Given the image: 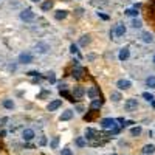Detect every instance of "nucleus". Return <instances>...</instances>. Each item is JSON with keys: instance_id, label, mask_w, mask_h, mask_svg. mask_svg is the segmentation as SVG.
I'll return each instance as SVG.
<instances>
[{"instance_id": "1", "label": "nucleus", "mask_w": 155, "mask_h": 155, "mask_svg": "<svg viewBox=\"0 0 155 155\" xmlns=\"http://www.w3.org/2000/svg\"><path fill=\"white\" fill-rule=\"evenodd\" d=\"M101 127L106 129V130H113V129H116V120L113 118H104L101 121Z\"/></svg>"}, {"instance_id": "2", "label": "nucleus", "mask_w": 155, "mask_h": 155, "mask_svg": "<svg viewBox=\"0 0 155 155\" xmlns=\"http://www.w3.org/2000/svg\"><path fill=\"white\" fill-rule=\"evenodd\" d=\"M34 17H36V14L33 12V9H30V8L23 9V11L20 12V19H22L23 22H31V20H34Z\"/></svg>"}, {"instance_id": "3", "label": "nucleus", "mask_w": 155, "mask_h": 155, "mask_svg": "<svg viewBox=\"0 0 155 155\" xmlns=\"http://www.w3.org/2000/svg\"><path fill=\"white\" fill-rule=\"evenodd\" d=\"M137 107H138V101H137V99H134V98L127 99V101H126V104H124V109H126L127 112L137 110Z\"/></svg>"}, {"instance_id": "4", "label": "nucleus", "mask_w": 155, "mask_h": 155, "mask_svg": "<svg viewBox=\"0 0 155 155\" xmlns=\"http://www.w3.org/2000/svg\"><path fill=\"white\" fill-rule=\"evenodd\" d=\"M19 62L20 64H31L33 62V54L31 53H20L19 54Z\"/></svg>"}, {"instance_id": "5", "label": "nucleus", "mask_w": 155, "mask_h": 155, "mask_svg": "<svg viewBox=\"0 0 155 155\" xmlns=\"http://www.w3.org/2000/svg\"><path fill=\"white\" fill-rule=\"evenodd\" d=\"M34 137H36V134H34L33 129H25V130L22 132V138H23L25 141H31Z\"/></svg>"}, {"instance_id": "6", "label": "nucleus", "mask_w": 155, "mask_h": 155, "mask_svg": "<svg viewBox=\"0 0 155 155\" xmlns=\"http://www.w3.org/2000/svg\"><path fill=\"white\" fill-rule=\"evenodd\" d=\"M130 81H127V79H120L118 82H116V87H118L120 90H127V88H130Z\"/></svg>"}, {"instance_id": "7", "label": "nucleus", "mask_w": 155, "mask_h": 155, "mask_svg": "<svg viewBox=\"0 0 155 155\" xmlns=\"http://www.w3.org/2000/svg\"><path fill=\"white\" fill-rule=\"evenodd\" d=\"M129 56H130V51H129V47H124V48H121L120 54H118L120 61H127V59H129Z\"/></svg>"}, {"instance_id": "8", "label": "nucleus", "mask_w": 155, "mask_h": 155, "mask_svg": "<svg viewBox=\"0 0 155 155\" xmlns=\"http://www.w3.org/2000/svg\"><path fill=\"white\" fill-rule=\"evenodd\" d=\"M84 93H85V92H84V88L79 87V85L73 88V96H74V99H81V98L84 96Z\"/></svg>"}, {"instance_id": "9", "label": "nucleus", "mask_w": 155, "mask_h": 155, "mask_svg": "<svg viewBox=\"0 0 155 155\" xmlns=\"http://www.w3.org/2000/svg\"><path fill=\"white\" fill-rule=\"evenodd\" d=\"M87 95L92 98V99H96V96H99V88L98 87H90L87 90Z\"/></svg>"}, {"instance_id": "10", "label": "nucleus", "mask_w": 155, "mask_h": 155, "mask_svg": "<svg viewBox=\"0 0 155 155\" xmlns=\"http://www.w3.org/2000/svg\"><path fill=\"white\" fill-rule=\"evenodd\" d=\"M61 106H62V101H61V99H54V101H51L50 104H48V110H50V112H53V110L59 109Z\"/></svg>"}, {"instance_id": "11", "label": "nucleus", "mask_w": 155, "mask_h": 155, "mask_svg": "<svg viewBox=\"0 0 155 155\" xmlns=\"http://www.w3.org/2000/svg\"><path fill=\"white\" fill-rule=\"evenodd\" d=\"M141 152H143V155H152L155 152V146L153 144H146L143 149H141Z\"/></svg>"}, {"instance_id": "12", "label": "nucleus", "mask_w": 155, "mask_h": 155, "mask_svg": "<svg viewBox=\"0 0 155 155\" xmlns=\"http://www.w3.org/2000/svg\"><path fill=\"white\" fill-rule=\"evenodd\" d=\"M71 118H73V110H65V112L59 116L61 121H68V120H71Z\"/></svg>"}, {"instance_id": "13", "label": "nucleus", "mask_w": 155, "mask_h": 155, "mask_svg": "<svg viewBox=\"0 0 155 155\" xmlns=\"http://www.w3.org/2000/svg\"><path fill=\"white\" fill-rule=\"evenodd\" d=\"M124 34H126V27H124V25H116V28H115V36L121 37V36H124Z\"/></svg>"}, {"instance_id": "14", "label": "nucleus", "mask_w": 155, "mask_h": 155, "mask_svg": "<svg viewBox=\"0 0 155 155\" xmlns=\"http://www.w3.org/2000/svg\"><path fill=\"white\" fill-rule=\"evenodd\" d=\"M82 74H84V68H81L79 65L74 67V71H73V76L76 79H82Z\"/></svg>"}, {"instance_id": "15", "label": "nucleus", "mask_w": 155, "mask_h": 155, "mask_svg": "<svg viewBox=\"0 0 155 155\" xmlns=\"http://www.w3.org/2000/svg\"><path fill=\"white\" fill-rule=\"evenodd\" d=\"M101 106H102V101L101 99H93L92 104H90V109H92V110H99Z\"/></svg>"}, {"instance_id": "16", "label": "nucleus", "mask_w": 155, "mask_h": 155, "mask_svg": "<svg viewBox=\"0 0 155 155\" xmlns=\"http://www.w3.org/2000/svg\"><path fill=\"white\" fill-rule=\"evenodd\" d=\"M61 96H64V98H67V99H68L70 102H74V101H76V99H74V96H73V95H70V93L67 92L65 88H62V90H61Z\"/></svg>"}, {"instance_id": "17", "label": "nucleus", "mask_w": 155, "mask_h": 155, "mask_svg": "<svg viewBox=\"0 0 155 155\" xmlns=\"http://www.w3.org/2000/svg\"><path fill=\"white\" fill-rule=\"evenodd\" d=\"M74 143H76V146H78V147H85V146H87V141H85V138H84V137H78Z\"/></svg>"}, {"instance_id": "18", "label": "nucleus", "mask_w": 155, "mask_h": 155, "mask_svg": "<svg viewBox=\"0 0 155 155\" xmlns=\"http://www.w3.org/2000/svg\"><path fill=\"white\" fill-rule=\"evenodd\" d=\"M141 39H143V42H146V44H150L153 41V37H152L150 33H143L141 34Z\"/></svg>"}, {"instance_id": "19", "label": "nucleus", "mask_w": 155, "mask_h": 155, "mask_svg": "<svg viewBox=\"0 0 155 155\" xmlns=\"http://www.w3.org/2000/svg\"><path fill=\"white\" fill-rule=\"evenodd\" d=\"M68 16V12L67 11H56V14H54V17L58 19V20H62V19H65Z\"/></svg>"}, {"instance_id": "20", "label": "nucleus", "mask_w": 155, "mask_h": 155, "mask_svg": "<svg viewBox=\"0 0 155 155\" xmlns=\"http://www.w3.org/2000/svg\"><path fill=\"white\" fill-rule=\"evenodd\" d=\"M126 14L132 16V17H138V9L137 8H129V9H126Z\"/></svg>"}, {"instance_id": "21", "label": "nucleus", "mask_w": 155, "mask_h": 155, "mask_svg": "<svg viewBox=\"0 0 155 155\" xmlns=\"http://www.w3.org/2000/svg\"><path fill=\"white\" fill-rule=\"evenodd\" d=\"M51 8H53V2H51V0H45V2L42 3V9L44 11H50Z\"/></svg>"}, {"instance_id": "22", "label": "nucleus", "mask_w": 155, "mask_h": 155, "mask_svg": "<svg viewBox=\"0 0 155 155\" xmlns=\"http://www.w3.org/2000/svg\"><path fill=\"white\" fill-rule=\"evenodd\" d=\"M2 106H3L5 109H14V102H12L11 99H3Z\"/></svg>"}, {"instance_id": "23", "label": "nucleus", "mask_w": 155, "mask_h": 155, "mask_svg": "<svg viewBox=\"0 0 155 155\" xmlns=\"http://www.w3.org/2000/svg\"><path fill=\"white\" fill-rule=\"evenodd\" d=\"M146 85L150 88H155V76H149L146 79Z\"/></svg>"}, {"instance_id": "24", "label": "nucleus", "mask_w": 155, "mask_h": 155, "mask_svg": "<svg viewBox=\"0 0 155 155\" xmlns=\"http://www.w3.org/2000/svg\"><path fill=\"white\" fill-rule=\"evenodd\" d=\"M95 135H96V132L93 130L92 127H88L87 130H85V137H87L88 140H92V138H95Z\"/></svg>"}, {"instance_id": "25", "label": "nucleus", "mask_w": 155, "mask_h": 155, "mask_svg": "<svg viewBox=\"0 0 155 155\" xmlns=\"http://www.w3.org/2000/svg\"><path fill=\"white\" fill-rule=\"evenodd\" d=\"M79 44H81L82 47L88 45V44H90V36H88V34H87V36H82V37L79 39Z\"/></svg>"}, {"instance_id": "26", "label": "nucleus", "mask_w": 155, "mask_h": 155, "mask_svg": "<svg viewBox=\"0 0 155 155\" xmlns=\"http://www.w3.org/2000/svg\"><path fill=\"white\" fill-rule=\"evenodd\" d=\"M140 134H141V127H140V126H137V127H132V129H130V135H132V137H138Z\"/></svg>"}, {"instance_id": "27", "label": "nucleus", "mask_w": 155, "mask_h": 155, "mask_svg": "<svg viewBox=\"0 0 155 155\" xmlns=\"http://www.w3.org/2000/svg\"><path fill=\"white\" fill-rule=\"evenodd\" d=\"M110 99H112V101H115V102H118V101L121 99V95H120V92H112V95H110Z\"/></svg>"}, {"instance_id": "28", "label": "nucleus", "mask_w": 155, "mask_h": 155, "mask_svg": "<svg viewBox=\"0 0 155 155\" xmlns=\"http://www.w3.org/2000/svg\"><path fill=\"white\" fill-rule=\"evenodd\" d=\"M37 51H39V53H45V51L48 50V45H45V44H37Z\"/></svg>"}, {"instance_id": "29", "label": "nucleus", "mask_w": 155, "mask_h": 155, "mask_svg": "<svg viewBox=\"0 0 155 155\" xmlns=\"http://www.w3.org/2000/svg\"><path fill=\"white\" fill-rule=\"evenodd\" d=\"M132 27H134V28H141V27H143V23H141V20H140L138 17H135V19L132 20Z\"/></svg>"}, {"instance_id": "30", "label": "nucleus", "mask_w": 155, "mask_h": 155, "mask_svg": "<svg viewBox=\"0 0 155 155\" xmlns=\"http://www.w3.org/2000/svg\"><path fill=\"white\" fill-rule=\"evenodd\" d=\"M58 144H59V137H54L53 140H51L50 146H51V149H56V147H58Z\"/></svg>"}, {"instance_id": "31", "label": "nucleus", "mask_w": 155, "mask_h": 155, "mask_svg": "<svg viewBox=\"0 0 155 155\" xmlns=\"http://www.w3.org/2000/svg\"><path fill=\"white\" fill-rule=\"evenodd\" d=\"M143 98H144L147 102H152V101H153V95L149 93V92H144V93H143Z\"/></svg>"}, {"instance_id": "32", "label": "nucleus", "mask_w": 155, "mask_h": 155, "mask_svg": "<svg viewBox=\"0 0 155 155\" xmlns=\"http://www.w3.org/2000/svg\"><path fill=\"white\" fill-rule=\"evenodd\" d=\"M61 155H73V152H71V149H68V147H64V149L61 150Z\"/></svg>"}, {"instance_id": "33", "label": "nucleus", "mask_w": 155, "mask_h": 155, "mask_svg": "<svg viewBox=\"0 0 155 155\" xmlns=\"http://www.w3.org/2000/svg\"><path fill=\"white\" fill-rule=\"evenodd\" d=\"M70 51H71V53H73V54H74V53H78V47H76V45L73 44V45L70 47Z\"/></svg>"}, {"instance_id": "34", "label": "nucleus", "mask_w": 155, "mask_h": 155, "mask_svg": "<svg viewBox=\"0 0 155 155\" xmlns=\"http://www.w3.org/2000/svg\"><path fill=\"white\" fill-rule=\"evenodd\" d=\"M149 8H150L152 12H155V0H152V2H150V6H149Z\"/></svg>"}, {"instance_id": "35", "label": "nucleus", "mask_w": 155, "mask_h": 155, "mask_svg": "<svg viewBox=\"0 0 155 155\" xmlns=\"http://www.w3.org/2000/svg\"><path fill=\"white\" fill-rule=\"evenodd\" d=\"M48 79L51 81V82H54L56 79H54V73H50V78H48Z\"/></svg>"}, {"instance_id": "36", "label": "nucleus", "mask_w": 155, "mask_h": 155, "mask_svg": "<svg viewBox=\"0 0 155 155\" xmlns=\"http://www.w3.org/2000/svg\"><path fill=\"white\" fill-rule=\"evenodd\" d=\"M39 73L37 71H28V76H37Z\"/></svg>"}, {"instance_id": "37", "label": "nucleus", "mask_w": 155, "mask_h": 155, "mask_svg": "<svg viewBox=\"0 0 155 155\" xmlns=\"http://www.w3.org/2000/svg\"><path fill=\"white\" fill-rule=\"evenodd\" d=\"M98 14H99V16H101V17H102V19H104V20H107V19H109V17H107V16H104V14H101V12H98Z\"/></svg>"}, {"instance_id": "38", "label": "nucleus", "mask_w": 155, "mask_h": 155, "mask_svg": "<svg viewBox=\"0 0 155 155\" xmlns=\"http://www.w3.org/2000/svg\"><path fill=\"white\" fill-rule=\"evenodd\" d=\"M152 107H153V109H155V99H153V101H152Z\"/></svg>"}, {"instance_id": "39", "label": "nucleus", "mask_w": 155, "mask_h": 155, "mask_svg": "<svg viewBox=\"0 0 155 155\" xmlns=\"http://www.w3.org/2000/svg\"><path fill=\"white\" fill-rule=\"evenodd\" d=\"M31 2H41V0H31Z\"/></svg>"}, {"instance_id": "40", "label": "nucleus", "mask_w": 155, "mask_h": 155, "mask_svg": "<svg viewBox=\"0 0 155 155\" xmlns=\"http://www.w3.org/2000/svg\"><path fill=\"white\" fill-rule=\"evenodd\" d=\"M153 64H155V56H153Z\"/></svg>"}, {"instance_id": "41", "label": "nucleus", "mask_w": 155, "mask_h": 155, "mask_svg": "<svg viewBox=\"0 0 155 155\" xmlns=\"http://www.w3.org/2000/svg\"><path fill=\"white\" fill-rule=\"evenodd\" d=\"M113 155H116V153H113Z\"/></svg>"}]
</instances>
